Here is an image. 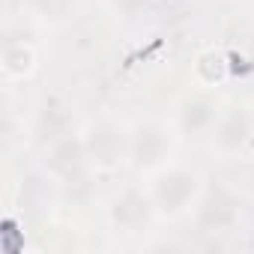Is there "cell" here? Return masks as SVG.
Here are the masks:
<instances>
[{
    "instance_id": "9c48e42d",
    "label": "cell",
    "mask_w": 254,
    "mask_h": 254,
    "mask_svg": "<svg viewBox=\"0 0 254 254\" xmlns=\"http://www.w3.org/2000/svg\"><path fill=\"white\" fill-rule=\"evenodd\" d=\"M69 132H75V111H72L66 102L48 99V102H42V105L33 111L30 135H33V141L39 144V150H42L45 144H51V141H57V138H63V135H69Z\"/></svg>"
},
{
    "instance_id": "8fae6325",
    "label": "cell",
    "mask_w": 254,
    "mask_h": 254,
    "mask_svg": "<svg viewBox=\"0 0 254 254\" xmlns=\"http://www.w3.org/2000/svg\"><path fill=\"white\" fill-rule=\"evenodd\" d=\"M189 72H191V84L197 87V90H209V93H215L218 87H224L227 81H230V60H227V54L221 51V48H200L194 57H191V66H189Z\"/></svg>"
},
{
    "instance_id": "ba28073f",
    "label": "cell",
    "mask_w": 254,
    "mask_h": 254,
    "mask_svg": "<svg viewBox=\"0 0 254 254\" xmlns=\"http://www.w3.org/2000/svg\"><path fill=\"white\" fill-rule=\"evenodd\" d=\"M218 114H221V105L215 102V96L209 90H197L194 87V93L180 99V105L174 108L171 123H174V129H177V135L183 141H189V138L200 141V138H209Z\"/></svg>"
},
{
    "instance_id": "277c9868",
    "label": "cell",
    "mask_w": 254,
    "mask_h": 254,
    "mask_svg": "<svg viewBox=\"0 0 254 254\" xmlns=\"http://www.w3.org/2000/svg\"><path fill=\"white\" fill-rule=\"evenodd\" d=\"M209 153L221 162L251 159L254 156V111L245 102L221 105V114L206 138Z\"/></svg>"
},
{
    "instance_id": "5bb4252c",
    "label": "cell",
    "mask_w": 254,
    "mask_h": 254,
    "mask_svg": "<svg viewBox=\"0 0 254 254\" xmlns=\"http://www.w3.org/2000/svg\"><path fill=\"white\" fill-rule=\"evenodd\" d=\"M248 165H245V189H248V194L254 197V156L251 159H245Z\"/></svg>"
},
{
    "instance_id": "4fadbf2b",
    "label": "cell",
    "mask_w": 254,
    "mask_h": 254,
    "mask_svg": "<svg viewBox=\"0 0 254 254\" xmlns=\"http://www.w3.org/2000/svg\"><path fill=\"white\" fill-rule=\"evenodd\" d=\"M150 3L153 0H105L108 12L120 21H141L150 12Z\"/></svg>"
},
{
    "instance_id": "6da1fadb",
    "label": "cell",
    "mask_w": 254,
    "mask_h": 254,
    "mask_svg": "<svg viewBox=\"0 0 254 254\" xmlns=\"http://www.w3.org/2000/svg\"><path fill=\"white\" fill-rule=\"evenodd\" d=\"M144 189L153 200L159 221H180L194 212L200 194L206 191V177L194 165L168 162L144 177Z\"/></svg>"
},
{
    "instance_id": "7c38bea8",
    "label": "cell",
    "mask_w": 254,
    "mask_h": 254,
    "mask_svg": "<svg viewBox=\"0 0 254 254\" xmlns=\"http://www.w3.org/2000/svg\"><path fill=\"white\" fill-rule=\"evenodd\" d=\"M81 0H27V12L42 27H66L75 21Z\"/></svg>"
},
{
    "instance_id": "30bf717a",
    "label": "cell",
    "mask_w": 254,
    "mask_h": 254,
    "mask_svg": "<svg viewBox=\"0 0 254 254\" xmlns=\"http://www.w3.org/2000/svg\"><path fill=\"white\" fill-rule=\"evenodd\" d=\"M0 72L6 84H27L39 72V51L33 42L9 39L0 51Z\"/></svg>"
},
{
    "instance_id": "5b68a950",
    "label": "cell",
    "mask_w": 254,
    "mask_h": 254,
    "mask_svg": "<svg viewBox=\"0 0 254 254\" xmlns=\"http://www.w3.org/2000/svg\"><path fill=\"white\" fill-rule=\"evenodd\" d=\"M39 168H42V174L51 183H57L63 189L81 186V183H87L96 174L93 165H90V156H87V144H84L81 129H75V132L51 141V144H45L39 150Z\"/></svg>"
},
{
    "instance_id": "3957f363",
    "label": "cell",
    "mask_w": 254,
    "mask_h": 254,
    "mask_svg": "<svg viewBox=\"0 0 254 254\" xmlns=\"http://www.w3.org/2000/svg\"><path fill=\"white\" fill-rule=\"evenodd\" d=\"M87 156L96 174L120 171L129 162V126L114 114H99L81 126Z\"/></svg>"
},
{
    "instance_id": "8992f818",
    "label": "cell",
    "mask_w": 254,
    "mask_h": 254,
    "mask_svg": "<svg viewBox=\"0 0 254 254\" xmlns=\"http://www.w3.org/2000/svg\"><path fill=\"white\" fill-rule=\"evenodd\" d=\"M105 221L114 233L123 236H138L153 221H159L144 183H126L117 191H111V197L105 200Z\"/></svg>"
},
{
    "instance_id": "7a4b0ae2",
    "label": "cell",
    "mask_w": 254,
    "mask_h": 254,
    "mask_svg": "<svg viewBox=\"0 0 254 254\" xmlns=\"http://www.w3.org/2000/svg\"><path fill=\"white\" fill-rule=\"evenodd\" d=\"M180 141L183 138L177 135L171 120L141 117V120L129 123V162H126V168L138 177H147V174L159 171L162 165L174 162Z\"/></svg>"
},
{
    "instance_id": "52a82bcc",
    "label": "cell",
    "mask_w": 254,
    "mask_h": 254,
    "mask_svg": "<svg viewBox=\"0 0 254 254\" xmlns=\"http://www.w3.org/2000/svg\"><path fill=\"white\" fill-rule=\"evenodd\" d=\"M191 224L200 236H209V239L230 236L242 227V206L227 189H215V191L206 189L191 212Z\"/></svg>"
}]
</instances>
